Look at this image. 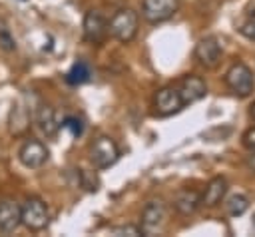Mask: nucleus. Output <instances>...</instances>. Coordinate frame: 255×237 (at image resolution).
<instances>
[{
	"label": "nucleus",
	"instance_id": "obj_1",
	"mask_svg": "<svg viewBox=\"0 0 255 237\" xmlns=\"http://www.w3.org/2000/svg\"><path fill=\"white\" fill-rule=\"evenodd\" d=\"M137 26H139V16L135 10L131 8H120L108 22V34L122 42V44H128L135 38L137 34Z\"/></svg>",
	"mask_w": 255,
	"mask_h": 237
},
{
	"label": "nucleus",
	"instance_id": "obj_2",
	"mask_svg": "<svg viewBox=\"0 0 255 237\" xmlns=\"http://www.w3.org/2000/svg\"><path fill=\"white\" fill-rule=\"evenodd\" d=\"M50 223V209L40 197H28L20 205V225L28 231H42Z\"/></svg>",
	"mask_w": 255,
	"mask_h": 237
},
{
	"label": "nucleus",
	"instance_id": "obj_3",
	"mask_svg": "<svg viewBox=\"0 0 255 237\" xmlns=\"http://www.w3.org/2000/svg\"><path fill=\"white\" fill-rule=\"evenodd\" d=\"M120 159V147L110 135H100L90 145V161L96 169H106Z\"/></svg>",
	"mask_w": 255,
	"mask_h": 237
},
{
	"label": "nucleus",
	"instance_id": "obj_4",
	"mask_svg": "<svg viewBox=\"0 0 255 237\" xmlns=\"http://www.w3.org/2000/svg\"><path fill=\"white\" fill-rule=\"evenodd\" d=\"M225 84L227 88L239 96V98H247L253 90H255V80H253V72L249 70V66H245L243 62L233 64L227 72H225Z\"/></svg>",
	"mask_w": 255,
	"mask_h": 237
},
{
	"label": "nucleus",
	"instance_id": "obj_5",
	"mask_svg": "<svg viewBox=\"0 0 255 237\" xmlns=\"http://www.w3.org/2000/svg\"><path fill=\"white\" fill-rule=\"evenodd\" d=\"M167 219V207L161 199H151L145 203L143 211H141V221H139V229L143 235H155L161 231V227L165 225Z\"/></svg>",
	"mask_w": 255,
	"mask_h": 237
},
{
	"label": "nucleus",
	"instance_id": "obj_6",
	"mask_svg": "<svg viewBox=\"0 0 255 237\" xmlns=\"http://www.w3.org/2000/svg\"><path fill=\"white\" fill-rule=\"evenodd\" d=\"M48 155H50V151H48L46 143H42V141L36 139V137H28V139L20 145V149H18V159H20V163H22L24 167H28V169H38V167H42V165L48 161Z\"/></svg>",
	"mask_w": 255,
	"mask_h": 237
},
{
	"label": "nucleus",
	"instance_id": "obj_7",
	"mask_svg": "<svg viewBox=\"0 0 255 237\" xmlns=\"http://www.w3.org/2000/svg\"><path fill=\"white\" fill-rule=\"evenodd\" d=\"M223 56V44L217 36H205L195 44V58L201 66L213 70L219 66Z\"/></svg>",
	"mask_w": 255,
	"mask_h": 237
},
{
	"label": "nucleus",
	"instance_id": "obj_8",
	"mask_svg": "<svg viewBox=\"0 0 255 237\" xmlns=\"http://www.w3.org/2000/svg\"><path fill=\"white\" fill-rule=\"evenodd\" d=\"M179 10V0H143L141 16L149 24H161Z\"/></svg>",
	"mask_w": 255,
	"mask_h": 237
},
{
	"label": "nucleus",
	"instance_id": "obj_9",
	"mask_svg": "<svg viewBox=\"0 0 255 237\" xmlns=\"http://www.w3.org/2000/svg\"><path fill=\"white\" fill-rule=\"evenodd\" d=\"M82 28H84V38L92 44H100L108 36V20L100 10H88Z\"/></svg>",
	"mask_w": 255,
	"mask_h": 237
},
{
	"label": "nucleus",
	"instance_id": "obj_10",
	"mask_svg": "<svg viewBox=\"0 0 255 237\" xmlns=\"http://www.w3.org/2000/svg\"><path fill=\"white\" fill-rule=\"evenodd\" d=\"M153 104H155V112L159 116H173L183 108V102H181V96H179L177 88H171V86L159 88L155 92Z\"/></svg>",
	"mask_w": 255,
	"mask_h": 237
},
{
	"label": "nucleus",
	"instance_id": "obj_11",
	"mask_svg": "<svg viewBox=\"0 0 255 237\" xmlns=\"http://www.w3.org/2000/svg\"><path fill=\"white\" fill-rule=\"evenodd\" d=\"M177 92H179V96H181L183 106H187V104H193V102H199L201 98H205L207 86H205V82H203L199 76L189 74V76H183V78H181Z\"/></svg>",
	"mask_w": 255,
	"mask_h": 237
},
{
	"label": "nucleus",
	"instance_id": "obj_12",
	"mask_svg": "<svg viewBox=\"0 0 255 237\" xmlns=\"http://www.w3.org/2000/svg\"><path fill=\"white\" fill-rule=\"evenodd\" d=\"M20 227V205L14 199L0 201V233H12Z\"/></svg>",
	"mask_w": 255,
	"mask_h": 237
},
{
	"label": "nucleus",
	"instance_id": "obj_13",
	"mask_svg": "<svg viewBox=\"0 0 255 237\" xmlns=\"http://www.w3.org/2000/svg\"><path fill=\"white\" fill-rule=\"evenodd\" d=\"M201 205V195L193 189H181L173 197V207L181 215H193Z\"/></svg>",
	"mask_w": 255,
	"mask_h": 237
},
{
	"label": "nucleus",
	"instance_id": "obj_14",
	"mask_svg": "<svg viewBox=\"0 0 255 237\" xmlns=\"http://www.w3.org/2000/svg\"><path fill=\"white\" fill-rule=\"evenodd\" d=\"M36 125H38V129L42 131V135L54 137V135L58 133V129H60V123H58V119H56L54 108H50V106H40V108L36 110Z\"/></svg>",
	"mask_w": 255,
	"mask_h": 237
},
{
	"label": "nucleus",
	"instance_id": "obj_15",
	"mask_svg": "<svg viewBox=\"0 0 255 237\" xmlns=\"http://www.w3.org/2000/svg\"><path fill=\"white\" fill-rule=\"evenodd\" d=\"M225 193H227V179L221 177V175H217V177H213L207 183V187H205V191L201 195V205L215 207V205L221 203V199L225 197Z\"/></svg>",
	"mask_w": 255,
	"mask_h": 237
},
{
	"label": "nucleus",
	"instance_id": "obj_16",
	"mask_svg": "<svg viewBox=\"0 0 255 237\" xmlns=\"http://www.w3.org/2000/svg\"><path fill=\"white\" fill-rule=\"evenodd\" d=\"M66 80H68V84H72V86L86 84V82L90 80V66H88L86 62H76V64L70 68V72L66 74Z\"/></svg>",
	"mask_w": 255,
	"mask_h": 237
},
{
	"label": "nucleus",
	"instance_id": "obj_17",
	"mask_svg": "<svg viewBox=\"0 0 255 237\" xmlns=\"http://www.w3.org/2000/svg\"><path fill=\"white\" fill-rule=\"evenodd\" d=\"M225 209H227L229 215L239 217V215H243V213L249 209V197L243 195V193H233V195L225 201Z\"/></svg>",
	"mask_w": 255,
	"mask_h": 237
},
{
	"label": "nucleus",
	"instance_id": "obj_18",
	"mask_svg": "<svg viewBox=\"0 0 255 237\" xmlns=\"http://www.w3.org/2000/svg\"><path fill=\"white\" fill-rule=\"evenodd\" d=\"M0 48L4 50V52H14L16 50V40L12 38V34H10V30L0 22Z\"/></svg>",
	"mask_w": 255,
	"mask_h": 237
},
{
	"label": "nucleus",
	"instance_id": "obj_19",
	"mask_svg": "<svg viewBox=\"0 0 255 237\" xmlns=\"http://www.w3.org/2000/svg\"><path fill=\"white\" fill-rule=\"evenodd\" d=\"M62 127H66V129H70L72 131V135H82V131H84V123H82V119L80 118H74V116H68L66 119H64V123H62Z\"/></svg>",
	"mask_w": 255,
	"mask_h": 237
},
{
	"label": "nucleus",
	"instance_id": "obj_20",
	"mask_svg": "<svg viewBox=\"0 0 255 237\" xmlns=\"http://www.w3.org/2000/svg\"><path fill=\"white\" fill-rule=\"evenodd\" d=\"M114 235H129V237H135V235H143L139 227L135 225H122V227H114L112 229Z\"/></svg>",
	"mask_w": 255,
	"mask_h": 237
},
{
	"label": "nucleus",
	"instance_id": "obj_21",
	"mask_svg": "<svg viewBox=\"0 0 255 237\" xmlns=\"http://www.w3.org/2000/svg\"><path fill=\"white\" fill-rule=\"evenodd\" d=\"M239 32H241L247 40H255V18L251 16L247 22H243L241 28H239Z\"/></svg>",
	"mask_w": 255,
	"mask_h": 237
},
{
	"label": "nucleus",
	"instance_id": "obj_22",
	"mask_svg": "<svg viewBox=\"0 0 255 237\" xmlns=\"http://www.w3.org/2000/svg\"><path fill=\"white\" fill-rule=\"evenodd\" d=\"M243 143L249 151H255V127H251L243 133Z\"/></svg>",
	"mask_w": 255,
	"mask_h": 237
},
{
	"label": "nucleus",
	"instance_id": "obj_23",
	"mask_svg": "<svg viewBox=\"0 0 255 237\" xmlns=\"http://www.w3.org/2000/svg\"><path fill=\"white\" fill-rule=\"evenodd\" d=\"M251 118L255 119V102H253V106H251Z\"/></svg>",
	"mask_w": 255,
	"mask_h": 237
},
{
	"label": "nucleus",
	"instance_id": "obj_24",
	"mask_svg": "<svg viewBox=\"0 0 255 237\" xmlns=\"http://www.w3.org/2000/svg\"><path fill=\"white\" fill-rule=\"evenodd\" d=\"M253 227H255V217H253Z\"/></svg>",
	"mask_w": 255,
	"mask_h": 237
}]
</instances>
